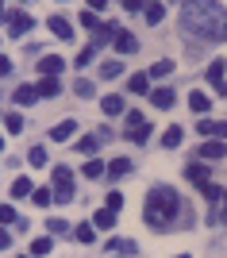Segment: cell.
Instances as JSON below:
<instances>
[{
	"label": "cell",
	"instance_id": "4316f807",
	"mask_svg": "<svg viewBox=\"0 0 227 258\" xmlns=\"http://www.w3.org/2000/svg\"><path fill=\"white\" fill-rule=\"evenodd\" d=\"M97 147H100V135H85V139L77 143V151H81V154H97Z\"/></svg>",
	"mask_w": 227,
	"mask_h": 258
},
{
	"label": "cell",
	"instance_id": "c3c4849f",
	"mask_svg": "<svg viewBox=\"0 0 227 258\" xmlns=\"http://www.w3.org/2000/svg\"><path fill=\"white\" fill-rule=\"evenodd\" d=\"M0 151H4V135H0Z\"/></svg>",
	"mask_w": 227,
	"mask_h": 258
},
{
	"label": "cell",
	"instance_id": "74e56055",
	"mask_svg": "<svg viewBox=\"0 0 227 258\" xmlns=\"http://www.w3.org/2000/svg\"><path fill=\"white\" fill-rule=\"evenodd\" d=\"M81 27L93 31V27H97V12H81Z\"/></svg>",
	"mask_w": 227,
	"mask_h": 258
},
{
	"label": "cell",
	"instance_id": "e0dca14e",
	"mask_svg": "<svg viewBox=\"0 0 227 258\" xmlns=\"http://www.w3.org/2000/svg\"><path fill=\"white\" fill-rule=\"evenodd\" d=\"M58 77H43V81H39V85H35V93H39V97H58Z\"/></svg>",
	"mask_w": 227,
	"mask_h": 258
},
{
	"label": "cell",
	"instance_id": "e575fe53",
	"mask_svg": "<svg viewBox=\"0 0 227 258\" xmlns=\"http://www.w3.org/2000/svg\"><path fill=\"white\" fill-rule=\"evenodd\" d=\"M27 158H31V166H46V147H31Z\"/></svg>",
	"mask_w": 227,
	"mask_h": 258
},
{
	"label": "cell",
	"instance_id": "7bdbcfd3",
	"mask_svg": "<svg viewBox=\"0 0 227 258\" xmlns=\"http://www.w3.org/2000/svg\"><path fill=\"white\" fill-rule=\"evenodd\" d=\"M104 4H108V0H89V12H100Z\"/></svg>",
	"mask_w": 227,
	"mask_h": 258
},
{
	"label": "cell",
	"instance_id": "277c9868",
	"mask_svg": "<svg viewBox=\"0 0 227 258\" xmlns=\"http://www.w3.org/2000/svg\"><path fill=\"white\" fill-rule=\"evenodd\" d=\"M50 193H54V201H73V173L65 170V166H58L54 170V189H50Z\"/></svg>",
	"mask_w": 227,
	"mask_h": 258
},
{
	"label": "cell",
	"instance_id": "44dd1931",
	"mask_svg": "<svg viewBox=\"0 0 227 258\" xmlns=\"http://www.w3.org/2000/svg\"><path fill=\"white\" fill-rule=\"evenodd\" d=\"M100 108H104V116H119V112H123V97H116V93H112V97L100 100Z\"/></svg>",
	"mask_w": 227,
	"mask_h": 258
},
{
	"label": "cell",
	"instance_id": "ee69618b",
	"mask_svg": "<svg viewBox=\"0 0 227 258\" xmlns=\"http://www.w3.org/2000/svg\"><path fill=\"white\" fill-rule=\"evenodd\" d=\"M216 135H219V139H227V119H223V123H216Z\"/></svg>",
	"mask_w": 227,
	"mask_h": 258
},
{
	"label": "cell",
	"instance_id": "1f68e13d",
	"mask_svg": "<svg viewBox=\"0 0 227 258\" xmlns=\"http://www.w3.org/2000/svg\"><path fill=\"white\" fill-rule=\"evenodd\" d=\"M31 201H35L39 208H46L50 201H54V193H50V189H35V193H31Z\"/></svg>",
	"mask_w": 227,
	"mask_h": 258
},
{
	"label": "cell",
	"instance_id": "4dcf8cb0",
	"mask_svg": "<svg viewBox=\"0 0 227 258\" xmlns=\"http://www.w3.org/2000/svg\"><path fill=\"white\" fill-rule=\"evenodd\" d=\"M73 235H77V243H93V239H97V231H93V224H81Z\"/></svg>",
	"mask_w": 227,
	"mask_h": 258
},
{
	"label": "cell",
	"instance_id": "9c48e42d",
	"mask_svg": "<svg viewBox=\"0 0 227 258\" xmlns=\"http://www.w3.org/2000/svg\"><path fill=\"white\" fill-rule=\"evenodd\" d=\"M185 177L196 185V189H204V185H212V173H208V166H185Z\"/></svg>",
	"mask_w": 227,
	"mask_h": 258
},
{
	"label": "cell",
	"instance_id": "2e32d148",
	"mask_svg": "<svg viewBox=\"0 0 227 258\" xmlns=\"http://www.w3.org/2000/svg\"><path fill=\"white\" fill-rule=\"evenodd\" d=\"M104 173H108V177H123V173H131V158H112Z\"/></svg>",
	"mask_w": 227,
	"mask_h": 258
},
{
	"label": "cell",
	"instance_id": "ac0fdd59",
	"mask_svg": "<svg viewBox=\"0 0 227 258\" xmlns=\"http://www.w3.org/2000/svg\"><path fill=\"white\" fill-rule=\"evenodd\" d=\"M81 173H85L89 181H93V177H104V162H100V158H97V154H93V158H89V162H85V166H81Z\"/></svg>",
	"mask_w": 227,
	"mask_h": 258
},
{
	"label": "cell",
	"instance_id": "4fadbf2b",
	"mask_svg": "<svg viewBox=\"0 0 227 258\" xmlns=\"http://www.w3.org/2000/svg\"><path fill=\"white\" fill-rule=\"evenodd\" d=\"M31 181H27V177H16V181H12V197H16V201H31Z\"/></svg>",
	"mask_w": 227,
	"mask_h": 258
},
{
	"label": "cell",
	"instance_id": "9a60e30c",
	"mask_svg": "<svg viewBox=\"0 0 227 258\" xmlns=\"http://www.w3.org/2000/svg\"><path fill=\"white\" fill-rule=\"evenodd\" d=\"M150 104L154 108H173V89H154V93H150Z\"/></svg>",
	"mask_w": 227,
	"mask_h": 258
},
{
	"label": "cell",
	"instance_id": "83f0119b",
	"mask_svg": "<svg viewBox=\"0 0 227 258\" xmlns=\"http://www.w3.org/2000/svg\"><path fill=\"white\" fill-rule=\"evenodd\" d=\"M93 224H97V227H112V224H116V212H112V208H100V212L93 216Z\"/></svg>",
	"mask_w": 227,
	"mask_h": 258
},
{
	"label": "cell",
	"instance_id": "cb8c5ba5",
	"mask_svg": "<svg viewBox=\"0 0 227 258\" xmlns=\"http://www.w3.org/2000/svg\"><path fill=\"white\" fill-rule=\"evenodd\" d=\"M50 247H54V239H50V235L31 239V254H50Z\"/></svg>",
	"mask_w": 227,
	"mask_h": 258
},
{
	"label": "cell",
	"instance_id": "d6a6232c",
	"mask_svg": "<svg viewBox=\"0 0 227 258\" xmlns=\"http://www.w3.org/2000/svg\"><path fill=\"white\" fill-rule=\"evenodd\" d=\"M46 231H50V235H65V231H69V224H65V220H46Z\"/></svg>",
	"mask_w": 227,
	"mask_h": 258
},
{
	"label": "cell",
	"instance_id": "484cf974",
	"mask_svg": "<svg viewBox=\"0 0 227 258\" xmlns=\"http://www.w3.org/2000/svg\"><path fill=\"white\" fill-rule=\"evenodd\" d=\"M116 31H119L116 23H104V27H97V43H93V46H100V43H108V39H116Z\"/></svg>",
	"mask_w": 227,
	"mask_h": 258
},
{
	"label": "cell",
	"instance_id": "d590c367",
	"mask_svg": "<svg viewBox=\"0 0 227 258\" xmlns=\"http://www.w3.org/2000/svg\"><path fill=\"white\" fill-rule=\"evenodd\" d=\"M0 224H16V208L12 205H0Z\"/></svg>",
	"mask_w": 227,
	"mask_h": 258
},
{
	"label": "cell",
	"instance_id": "30bf717a",
	"mask_svg": "<svg viewBox=\"0 0 227 258\" xmlns=\"http://www.w3.org/2000/svg\"><path fill=\"white\" fill-rule=\"evenodd\" d=\"M46 27H50V31H54L58 39H62V43H69V39H73V27H69V23H65L62 16H50V20H46Z\"/></svg>",
	"mask_w": 227,
	"mask_h": 258
},
{
	"label": "cell",
	"instance_id": "8fae6325",
	"mask_svg": "<svg viewBox=\"0 0 227 258\" xmlns=\"http://www.w3.org/2000/svg\"><path fill=\"white\" fill-rule=\"evenodd\" d=\"M127 93H135V97L150 93V77H146V74H131V81H127Z\"/></svg>",
	"mask_w": 227,
	"mask_h": 258
},
{
	"label": "cell",
	"instance_id": "3957f363",
	"mask_svg": "<svg viewBox=\"0 0 227 258\" xmlns=\"http://www.w3.org/2000/svg\"><path fill=\"white\" fill-rule=\"evenodd\" d=\"M123 135H127L131 143H146L150 127H146V119H142V112H127V119H123Z\"/></svg>",
	"mask_w": 227,
	"mask_h": 258
},
{
	"label": "cell",
	"instance_id": "7402d4cb",
	"mask_svg": "<svg viewBox=\"0 0 227 258\" xmlns=\"http://www.w3.org/2000/svg\"><path fill=\"white\" fill-rule=\"evenodd\" d=\"M35 100H39L35 85H20V89H16V104H35Z\"/></svg>",
	"mask_w": 227,
	"mask_h": 258
},
{
	"label": "cell",
	"instance_id": "5b68a950",
	"mask_svg": "<svg viewBox=\"0 0 227 258\" xmlns=\"http://www.w3.org/2000/svg\"><path fill=\"white\" fill-rule=\"evenodd\" d=\"M35 70H39V74H43V77H58V74H62V70H65V58H62V54H43Z\"/></svg>",
	"mask_w": 227,
	"mask_h": 258
},
{
	"label": "cell",
	"instance_id": "f546056e",
	"mask_svg": "<svg viewBox=\"0 0 227 258\" xmlns=\"http://www.w3.org/2000/svg\"><path fill=\"white\" fill-rule=\"evenodd\" d=\"M73 93H77V97H93V81H89V77H77V81H73Z\"/></svg>",
	"mask_w": 227,
	"mask_h": 258
},
{
	"label": "cell",
	"instance_id": "7dc6e473",
	"mask_svg": "<svg viewBox=\"0 0 227 258\" xmlns=\"http://www.w3.org/2000/svg\"><path fill=\"white\" fill-rule=\"evenodd\" d=\"M223 216H227V193H223Z\"/></svg>",
	"mask_w": 227,
	"mask_h": 258
},
{
	"label": "cell",
	"instance_id": "bcb514c9",
	"mask_svg": "<svg viewBox=\"0 0 227 258\" xmlns=\"http://www.w3.org/2000/svg\"><path fill=\"white\" fill-rule=\"evenodd\" d=\"M4 20H12V16L4 12V0H0V23H4Z\"/></svg>",
	"mask_w": 227,
	"mask_h": 258
},
{
	"label": "cell",
	"instance_id": "681fc988",
	"mask_svg": "<svg viewBox=\"0 0 227 258\" xmlns=\"http://www.w3.org/2000/svg\"><path fill=\"white\" fill-rule=\"evenodd\" d=\"M177 258H189V254H177Z\"/></svg>",
	"mask_w": 227,
	"mask_h": 258
},
{
	"label": "cell",
	"instance_id": "52a82bcc",
	"mask_svg": "<svg viewBox=\"0 0 227 258\" xmlns=\"http://www.w3.org/2000/svg\"><path fill=\"white\" fill-rule=\"evenodd\" d=\"M112 46H116L119 54H135V50H139V39H135V35H131V31H116V39H112Z\"/></svg>",
	"mask_w": 227,
	"mask_h": 258
},
{
	"label": "cell",
	"instance_id": "5bb4252c",
	"mask_svg": "<svg viewBox=\"0 0 227 258\" xmlns=\"http://www.w3.org/2000/svg\"><path fill=\"white\" fill-rule=\"evenodd\" d=\"M73 131H77V123H73V119H62V123H58V127L50 131V139H54V143H65L69 135H73Z\"/></svg>",
	"mask_w": 227,
	"mask_h": 258
},
{
	"label": "cell",
	"instance_id": "6da1fadb",
	"mask_svg": "<svg viewBox=\"0 0 227 258\" xmlns=\"http://www.w3.org/2000/svg\"><path fill=\"white\" fill-rule=\"evenodd\" d=\"M181 27L196 39H227V12L219 8L216 0H185L181 8Z\"/></svg>",
	"mask_w": 227,
	"mask_h": 258
},
{
	"label": "cell",
	"instance_id": "ba28073f",
	"mask_svg": "<svg viewBox=\"0 0 227 258\" xmlns=\"http://www.w3.org/2000/svg\"><path fill=\"white\" fill-rule=\"evenodd\" d=\"M227 154V143L223 139H208L204 147H200V158H208V162H219Z\"/></svg>",
	"mask_w": 227,
	"mask_h": 258
},
{
	"label": "cell",
	"instance_id": "ffe728a7",
	"mask_svg": "<svg viewBox=\"0 0 227 258\" xmlns=\"http://www.w3.org/2000/svg\"><path fill=\"white\" fill-rule=\"evenodd\" d=\"M181 135H185V131L177 127V123H173V127H166V131H162V147H170V151H173V147H181Z\"/></svg>",
	"mask_w": 227,
	"mask_h": 258
},
{
	"label": "cell",
	"instance_id": "7a4b0ae2",
	"mask_svg": "<svg viewBox=\"0 0 227 258\" xmlns=\"http://www.w3.org/2000/svg\"><path fill=\"white\" fill-rule=\"evenodd\" d=\"M142 216H146V224L158 227V231H170V224L181 216V197L173 193L170 185H154L150 197H146V208H142Z\"/></svg>",
	"mask_w": 227,
	"mask_h": 258
},
{
	"label": "cell",
	"instance_id": "603a6c76",
	"mask_svg": "<svg viewBox=\"0 0 227 258\" xmlns=\"http://www.w3.org/2000/svg\"><path fill=\"white\" fill-rule=\"evenodd\" d=\"M173 74V62L170 58H162V62H154L150 70H146V77H170Z\"/></svg>",
	"mask_w": 227,
	"mask_h": 258
},
{
	"label": "cell",
	"instance_id": "8d00e7d4",
	"mask_svg": "<svg viewBox=\"0 0 227 258\" xmlns=\"http://www.w3.org/2000/svg\"><path fill=\"white\" fill-rule=\"evenodd\" d=\"M93 54H97V46H85V50L77 54V66H89V62H93Z\"/></svg>",
	"mask_w": 227,
	"mask_h": 258
},
{
	"label": "cell",
	"instance_id": "836d02e7",
	"mask_svg": "<svg viewBox=\"0 0 227 258\" xmlns=\"http://www.w3.org/2000/svg\"><path fill=\"white\" fill-rule=\"evenodd\" d=\"M4 127L8 131H23V116L20 112H8V116H4Z\"/></svg>",
	"mask_w": 227,
	"mask_h": 258
},
{
	"label": "cell",
	"instance_id": "f35d334b",
	"mask_svg": "<svg viewBox=\"0 0 227 258\" xmlns=\"http://www.w3.org/2000/svg\"><path fill=\"white\" fill-rule=\"evenodd\" d=\"M196 131H200V135H216V123H212V119H200V123H196Z\"/></svg>",
	"mask_w": 227,
	"mask_h": 258
},
{
	"label": "cell",
	"instance_id": "60d3db41",
	"mask_svg": "<svg viewBox=\"0 0 227 258\" xmlns=\"http://www.w3.org/2000/svg\"><path fill=\"white\" fill-rule=\"evenodd\" d=\"M4 74H12V58H4V54H0V77Z\"/></svg>",
	"mask_w": 227,
	"mask_h": 258
},
{
	"label": "cell",
	"instance_id": "f6af8a7d",
	"mask_svg": "<svg viewBox=\"0 0 227 258\" xmlns=\"http://www.w3.org/2000/svg\"><path fill=\"white\" fill-rule=\"evenodd\" d=\"M8 243H12V235H8V231H0V250L8 247Z\"/></svg>",
	"mask_w": 227,
	"mask_h": 258
},
{
	"label": "cell",
	"instance_id": "ab89813d",
	"mask_svg": "<svg viewBox=\"0 0 227 258\" xmlns=\"http://www.w3.org/2000/svg\"><path fill=\"white\" fill-rule=\"evenodd\" d=\"M108 208H112V212H119V208H123V197H119V193H108Z\"/></svg>",
	"mask_w": 227,
	"mask_h": 258
},
{
	"label": "cell",
	"instance_id": "f1b7e54d",
	"mask_svg": "<svg viewBox=\"0 0 227 258\" xmlns=\"http://www.w3.org/2000/svg\"><path fill=\"white\" fill-rule=\"evenodd\" d=\"M119 74H123V62H104V66H100V77H108V81L119 77Z\"/></svg>",
	"mask_w": 227,
	"mask_h": 258
},
{
	"label": "cell",
	"instance_id": "d4e9b609",
	"mask_svg": "<svg viewBox=\"0 0 227 258\" xmlns=\"http://www.w3.org/2000/svg\"><path fill=\"white\" fill-rule=\"evenodd\" d=\"M189 108L204 116V112H208V108H212V104H208V97H204V93H189Z\"/></svg>",
	"mask_w": 227,
	"mask_h": 258
},
{
	"label": "cell",
	"instance_id": "d6986e66",
	"mask_svg": "<svg viewBox=\"0 0 227 258\" xmlns=\"http://www.w3.org/2000/svg\"><path fill=\"white\" fill-rule=\"evenodd\" d=\"M223 74H227V66H223V62H212L204 77H208V85H216V89H219V85H223Z\"/></svg>",
	"mask_w": 227,
	"mask_h": 258
},
{
	"label": "cell",
	"instance_id": "b9f144b4",
	"mask_svg": "<svg viewBox=\"0 0 227 258\" xmlns=\"http://www.w3.org/2000/svg\"><path fill=\"white\" fill-rule=\"evenodd\" d=\"M123 8L127 12H142V0H123Z\"/></svg>",
	"mask_w": 227,
	"mask_h": 258
},
{
	"label": "cell",
	"instance_id": "7c38bea8",
	"mask_svg": "<svg viewBox=\"0 0 227 258\" xmlns=\"http://www.w3.org/2000/svg\"><path fill=\"white\" fill-rule=\"evenodd\" d=\"M142 16H146V23L154 27V23H162V20H166V8L158 4V0H150V4H142Z\"/></svg>",
	"mask_w": 227,
	"mask_h": 258
},
{
	"label": "cell",
	"instance_id": "8992f818",
	"mask_svg": "<svg viewBox=\"0 0 227 258\" xmlns=\"http://www.w3.org/2000/svg\"><path fill=\"white\" fill-rule=\"evenodd\" d=\"M31 27H35V16H27V12H16V16L8 20V35H12V39H20V35H27Z\"/></svg>",
	"mask_w": 227,
	"mask_h": 258
}]
</instances>
